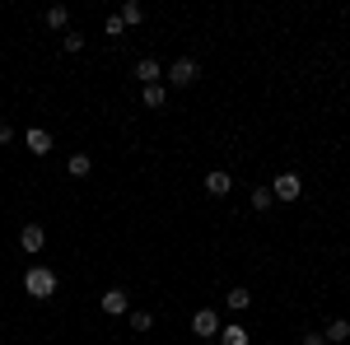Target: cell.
I'll list each match as a JSON object with an SVG mask.
<instances>
[{
  "mask_svg": "<svg viewBox=\"0 0 350 345\" xmlns=\"http://www.w3.org/2000/svg\"><path fill=\"white\" fill-rule=\"evenodd\" d=\"M154 327V313H145V308H131V331H150Z\"/></svg>",
  "mask_w": 350,
  "mask_h": 345,
  "instance_id": "cell-18",
  "label": "cell"
},
{
  "mask_svg": "<svg viewBox=\"0 0 350 345\" xmlns=\"http://www.w3.org/2000/svg\"><path fill=\"white\" fill-rule=\"evenodd\" d=\"M24 145L33 150V154H38V159H42V154L52 150V131H42V126H33V131H24Z\"/></svg>",
  "mask_w": 350,
  "mask_h": 345,
  "instance_id": "cell-9",
  "label": "cell"
},
{
  "mask_svg": "<svg viewBox=\"0 0 350 345\" xmlns=\"http://www.w3.org/2000/svg\"><path fill=\"white\" fill-rule=\"evenodd\" d=\"M24 290H28V299H52L56 294V271H47V266H28L24 271Z\"/></svg>",
  "mask_w": 350,
  "mask_h": 345,
  "instance_id": "cell-1",
  "label": "cell"
},
{
  "mask_svg": "<svg viewBox=\"0 0 350 345\" xmlns=\"http://www.w3.org/2000/svg\"><path fill=\"white\" fill-rule=\"evenodd\" d=\"M247 341H252V336H247L243 322H224V327H219V345H247Z\"/></svg>",
  "mask_w": 350,
  "mask_h": 345,
  "instance_id": "cell-10",
  "label": "cell"
},
{
  "mask_svg": "<svg viewBox=\"0 0 350 345\" xmlns=\"http://www.w3.org/2000/svg\"><path fill=\"white\" fill-rule=\"evenodd\" d=\"M196 75H201V66L191 61V56H178L168 70H163V80L168 84H178V89H187V84H196Z\"/></svg>",
  "mask_w": 350,
  "mask_h": 345,
  "instance_id": "cell-2",
  "label": "cell"
},
{
  "mask_svg": "<svg viewBox=\"0 0 350 345\" xmlns=\"http://www.w3.org/2000/svg\"><path fill=\"white\" fill-rule=\"evenodd\" d=\"M19 247H24V252H42V247H47V229H42V224H24V229H19Z\"/></svg>",
  "mask_w": 350,
  "mask_h": 345,
  "instance_id": "cell-6",
  "label": "cell"
},
{
  "mask_svg": "<svg viewBox=\"0 0 350 345\" xmlns=\"http://www.w3.org/2000/svg\"><path fill=\"white\" fill-rule=\"evenodd\" d=\"M271 206H275L271 187H252V210H271Z\"/></svg>",
  "mask_w": 350,
  "mask_h": 345,
  "instance_id": "cell-17",
  "label": "cell"
},
{
  "mask_svg": "<svg viewBox=\"0 0 350 345\" xmlns=\"http://www.w3.org/2000/svg\"><path fill=\"white\" fill-rule=\"evenodd\" d=\"M98 308H103L108 318H122V313H131V299H126V290H108L98 299Z\"/></svg>",
  "mask_w": 350,
  "mask_h": 345,
  "instance_id": "cell-5",
  "label": "cell"
},
{
  "mask_svg": "<svg viewBox=\"0 0 350 345\" xmlns=\"http://www.w3.org/2000/svg\"><path fill=\"white\" fill-rule=\"evenodd\" d=\"M10 140H14V126H10V122H0V145H10Z\"/></svg>",
  "mask_w": 350,
  "mask_h": 345,
  "instance_id": "cell-22",
  "label": "cell"
},
{
  "mask_svg": "<svg viewBox=\"0 0 350 345\" xmlns=\"http://www.w3.org/2000/svg\"><path fill=\"white\" fill-rule=\"evenodd\" d=\"M299 345H327V336H323V331H304V336H299Z\"/></svg>",
  "mask_w": 350,
  "mask_h": 345,
  "instance_id": "cell-21",
  "label": "cell"
},
{
  "mask_svg": "<svg viewBox=\"0 0 350 345\" xmlns=\"http://www.w3.org/2000/svg\"><path fill=\"white\" fill-rule=\"evenodd\" d=\"M135 80H140V89H145V84H163V66L154 56H140V61H135Z\"/></svg>",
  "mask_w": 350,
  "mask_h": 345,
  "instance_id": "cell-4",
  "label": "cell"
},
{
  "mask_svg": "<svg viewBox=\"0 0 350 345\" xmlns=\"http://www.w3.org/2000/svg\"><path fill=\"white\" fill-rule=\"evenodd\" d=\"M327 345H346V336H350V322L346 318H336V322H327Z\"/></svg>",
  "mask_w": 350,
  "mask_h": 345,
  "instance_id": "cell-13",
  "label": "cell"
},
{
  "mask_svg": "<svg viewBox=\"0 0 350 345\" xmlns=\"http://www.w3.org/2000/svg\"><path fill=\"white\" fill-rule=\"evenodd\" d=\"M42 19H47V28H66V24H70V10H66V5H52Z\"/></svg>",
  "mask_w": 350,
  "mask_h": 345,
  "instance_id": "cell-15",
  "label": "cell"
},
{
  "mask_svg": "<svg viewBox=\"0 0 350 345\" xmlns=\"http://www.w3.org/2000/svg\"><path fill=\"white\" fill-rule=\"evenodd\" d=\"M191 331H196V336H219V313L215 308H201V313L191 318Z\"/></svg>",
  "mask_w": 350,
  "mask_h": 345,
  "instance_id": "cell-7",
  "label": "cell"
},
{
  "mask_svg": "<svg viewBox=\"0 0 350 345\" xmlns=\"http://www.w3.org/2000/svg\"><path fill=\"white\" fill-rule=\"evenodd\" d=\"M122 28H126V24H122V14H108V19H103V33H108V38H117Z\"/></svg>",
  "mask_w": 350,
  "mask_h": 345,
  "instance_id": "cell-20",
  "label": "cell"
},
{
  "mask_svg": "<svg viewBox=\"0 0 350 345\" xmlns=\"http://www.w3.org/2000/svg\"><path fill=\"white\" fill-rule=\"evenodd\" d=\"M66 173H70V178H89V173H94V159H89L84 150H75V154L66 159Z\"/></svg>",
  "mask_w": 350,
  "mask_h": 345,
  "instance_id": "cell-11",
  "label": "cell"
},
{
  "mask_svg": "<svg viewBox=\"0 0 350 345\" xmlns=\"http://www.w3.org/2000/svg\"><path fill=\"white\" fill-rule=\"evenodd\" d=\"M224 303H229L234 313H243V308H252V294H247V290L239 285V290H229V294H224Z\"/></svg>",
  "mask_w": 350,
  "mask_h": 345,
  "instance_id": "cell-14",
  "label": "cell"
},
{
  "mask_svg": "<svg viewBox=\"0 0 350 345\" xmlns=\"http://www.w3.org/2000/svg\"><path fill=\"white\" fill-rule=\"evenodd\" d=\"M299 191H304L299 173H280V178L271 182V196H275V201H299Z\"/></svg>",
  "mask_w": 350,
  "mask_h": 345,
  "instance_id": "cell-3",
  "label": "cell"
},
{
  "mask_svg": "<svg viewBox=\"0 0 350 345\" xmlns=\"http://www.w3.org/2000/svg\"><path fill=\"white\" fill-rule=\"evenodd\" d=\"M229 191H234V178H229V173H224V168H215V173H206V196H229Z\"/></svg>",
  "mask_w": 350,
  "mask_h": 345,
  "instance_id": "cell-8",
  "label": "cell"
},
{
  "mask_svg": "<svg viewBox=\"0 0 350 345\" xmlns=\"http://www.w3.org/2000/svg\"><path fill=\"white\" fill-rule=\"evenodd\" d=\"M61 47H66V52H80V47H84L80 28H66V38H61Z\"/></svg>",
  "mask_w": 350,
  "mask_h": 345,
  "instance_id": "cell-19",
  "label": "cell"
},
{
  "mask_svg": "<svg viewBox=\"0 0 350 345\" xmlns=\"http://www.w3.org/2000/svg\"><path fill=\"white\" fill-rule=\"evenodd\" d=\"M140 103L145 107H163L168 103V89H163V84H145V89H140Z\"/></svg>",
  "mask_w": 350,
  "mask_h": 345,
  "instance_id": "cell-12",
  "label": "cell"
},
{
  "mask_svg": "<svg viewBox=\"0 0 350 345\" xmlns=\"http://www.w3.org/2000/svg\"><path fill=\"white\" fill-rule=\"evenodd\" d=\"M122 24H145V5L126 0V5H122Z\"/></svg>",
  "mask_w": 350,
  "mask_h": 345,
  "instance_id": "cell-16",
  "label": "cell"
}]
</instances>
